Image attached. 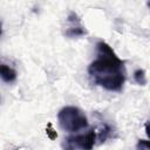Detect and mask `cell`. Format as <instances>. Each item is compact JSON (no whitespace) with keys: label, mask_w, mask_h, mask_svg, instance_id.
Segmentation results:
<instances>
[{"label":"cell","mask_w":150,"mask_h":150,"mask_svg":"<svg viewBox=\"0 0 150 150\" xmlns=\"http://www.w3.org/2000/svg\"><path fill=\"white\" fill-rule=\"evenodd\" d=\"M109 137H111V128H110L109 125L104 124L103 129L98 132L97 138H98V139H100V142L102 143V142H105V139H108Z\"/></svg>","instance_id":"cell-7"},{"label":"cell","mask_w":150,"mask_h":150,"mask_svg":"<svg viewBox=\"0 0 150 150\" xmlns=\"http://www.w3.org/2000/svg\"><path fill=\"white\" fill-rule=\"evenodd\" d=\"M57 121L60 127L68 132H77L88 127L86 114L74 105H66L60 109L57 112Z\"/></svg>","instance_id":"cell-2"},{"label":"cell","mask_w":150,"mask_h":150,"mask_svg":"<svg viewBox=\"0 0 150 150\" xmlns=\"http://www.w3.org/2000/svg\"><path fill=\"white\" fill-rule=\"evenodd\" d=\"M97 132L90 129L87 132L68 136L62 142L63 150H91L96 143Z\"/></svg>","instance_id":"cell-3"},{"label":"cell","mask_w":150,"mask_h":150,"mask_svg":"<svg viewBox=\"0 0 150 150\" xmlns=\"http://www.w3.org/2000/svg\"><path fill=\"white\" fill-rule=\"evenodd\" d=\"M68 27L66 30V35L69 38H77V36H82L87 34V30L84 28V26L81 23V19L79 18V15L75 12H70L68 18Z\"/></svg>","instance_id":"cell-4"},{"label":"cell","mask_w":150,"mask_h":150,"mask_svg":"<svg viewBox=\"0 0 150 150\" xmlns=\"http://www.w3.org/2000/svg\"><path fill=\"white\" fill-rule=\"evenodd\" d=\"M145 132H146L148 137L150 138V121H148V122L145 123Z\"/></svg>","instance_id":"cell-10"},{"label":"cell","mask_w":150,"mask_h":150,"mask_svg":"<svg viewBox=\"0 0 150 150\" xmlns=\"http://www.w3.org/2000/svg\"><path fill=\"white\" fill-rule=\"evenodd\" d=\"M0 75H1L2 81L6 82V83H12L18 77V74H16L15 69H13L12 67H9L5 63H2L0 66Z\"/></svg>","instance_id":"cell-5"},{"label":"cell","mask_w":150,"mask_h":150,"mask_svg":"<svg viewBox=\"0 0 150 150\" xmlns=\"http://www.w3.org/2000/svg\"><path fill=\"white\" fill-rule=\"evenodd\" d=\"M136 150H150V142L145 139H139L136 144Z\"/></svg>","instance_id":"cell-8"},{"label":"cell","mask_w":150,"mask_h":150,"mask_svg":"<svg viewBox=\"0 0 150 150\" xmlns=\"http://www.w3.org/2000/svg\"><path fill=\"white\" fill-rule=\"evenodd\" d=\"M134 80H135V82H136L137 84H139V86H145V83H146L145 71H144L143 69H141V68L136 69V70L134 71Z\"/></svg>","instance_id":"cell-6"},{"label":"cell","mask_w":150,"mask_h":150,"mask_svg":"<svg viewBox=\"0 0 150 150\" xmlns=\"http://www.w3.org/2000/svg\"><path fill=\"white\" fill-rule=\"evenodd\" d=\"M93 82L109 91H121L125 82V62L104 41L96 43V59L89 64Z\"/></svg>","instance_id":"cell-1"},{"label":"cell","mask_w":150,"mask_h":150,"mask_svg":"<svg viewBox=\"0 0 150 150\" xmlns=\"http://www.w3.org/2000/svg\"><path fill=\"white\" fill-rule=\"evenodd\" d=\"M148 7H149V8H150V1H149V2H148Z\"/></svg>","instance_id":"cell-11"},{"label":"cell","mask_w":150,"mask_h":150,"mask_svg":"<svg viewBox=\"0 0 150 150\" xmlns=\"http://www.w3.org/2000/svg\"><path fill=\"white\" fill-rule=\"evenodd\" d=\"M46 131H47V135H48V137H49L50 139H54V138L57 137V134H56V131L53 129V127H52L50 123H48V127H47Z\"/></svg>","instance_id":"cell-9"}]
</instances>
